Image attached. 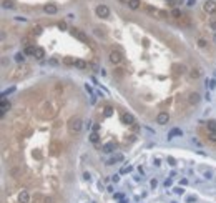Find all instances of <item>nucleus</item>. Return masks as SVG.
<instances>
[{
  "label": "nucleus",
  "instance_id": "obj_22",
  "mask_svg": "<svg viewBox=\"0 0 216 203\" xmlns=\"http://www.w3.org/2000/svg\"><path fill=\"white\" fill-rule=\"evenodd\" d=\"M42 201L45 203V198L42 197L40 193H37V195H35V197H33V203H42Z\"/></svg>",
  "mask_w": 216,
  "mask_h": 203
},
{
  "label": "nucleus",
  "instance_id": "obj_16",
  "mask_svg": "<svg viewBox=\"0 0 216 203\" xmlns=\"http://www.w3.org/2000/svg\"><path fill=\"white\" fill-rule=\"evenodd\" d=\"M9 108H10V103L7 102V98H5V97H3V98H2V115H3V113H5Z\"/></svg>",
  "mask_w": 216,
  "mask_h": 203
},
{
  "label": "nucleus",
  "instance_id": "obj_14",
  "mask_svg": "<svg viewBox=\"0 0 216 203\" xmlns=\"http://www.w3.org/2000/svg\"><path fill=\"white\" fill-rule=\"evenodd\" d=\"M171 17H173V19H176V20H180V19L183 17L181 10H180V9H173V10H171Z\"/></svg>",
  "mask_w": 216,
  "mask_h": 203
},
{
  "label": "nucleus",
  "instance_id": "obj_1",
  "mask_svg": "<svg viewBox=\"0 0 216 203\" xmlns=\"http://www.w3.org/2000/svg\"><path fill=\"white\" fill-rule=\"evenodd\" d=\"M81 128H83V122H81L80 117H72L68 120V131L70 133H80Z\"/></svg>",
  "mask_w": 216,
  "mask_h": 203
},
{
  "label": "nucleus",
  "instance_id": "obj_9",
  "mask_svg": "<svg viewBox=\"0 0 216 203\" xmlns=\"http://www.w3.org/2000/svg\"><path fill=\"white\" fill-rule=\"evenodd\" d=\"M43 10L47 13H52V15H53V13H57V10H58V9H57V5H53V3H47V5L43 7Z\"/></svg>",
  "mask_w": 216,
  "mask_h": 203
},
{
  "label": "nucleus",
  "instance_id": "obj_5",
  "mask_svg": "<svg viewBox=\"0 0 216 203\" xmlns=\"http://www.w3.org/2000/svg\"><path fill=\"white\" fill-rule=\"evenodd\" d=\"M122 58H123V57H122V53H120V52H116V50H111V52H110V62H111V63L118 65V63L122 62Z\"/></svg>",
  "mask_w": 216,
  "mask_h": 203
},
{
  "label": "nucleus",
  "instance_id": "obj_20",
  "mask_svg": "<svg viewBox=\"0 0 216 203\" xmlns=\"http://www.w3.org/2000/svg\"><path fill=\"white\" fill-rule=\"evenodd\" d=\"M75 62L77 60L73 58V57H65V58H63V63H65V65H75Z\"/></svg>",
  "mask_w": 216,
  "mask_h": 203
},
{
  "label": "nucleus",
  "instance_id": "obj_31",
  "mask_svg": "<svg viewBox=\"0 0 216 203\" xmlns=\"http://www.w3.org/2000/svg\"><path fill=\"white\" fill-rule=\"evenodd\" d=\"M105 115H107V117H110V115H111V108H110V107H108L107 110H105Z\"/></svg>",
  "mask_w": 216,
  "mask_h": 203
},
{
  "label": "nucleus",
  "instance_id": "obj_35",
  "mask_svg": "<svg viewBox=\"0 0 216 203\" xmlns=\"http://www.w3.org/2000/svg\"><path fill=\"white\" fill-rule=\"evenodd\" d=\"M120 2H122V3H125V5H128V2H130V0H120Z\"/></svg>",
  "mask_w": 216,
  "mask_h": 203
},
{
  "label": "nucleus",
  "instance_id": "obj_23",
  "mask_svg": "<svg viewBox=\"0 0 216 203\" xmlns=\"http://www.w3.org/2000/svg\"><path fill=\"white\" fill-rule=\"evenodd\" d=\"M206 125H208V130H210V131H216V122H214V120L208 122Z\"/></svg>",
  "mask_w": 216,
  "mask_h": 203
},
{
  "label": "nucleus",
  "instance_id": "obj_29",
  "mask_svg": "<svg viewBox=\"0 0 216 203\" xmlns=\"http://www.w3.org/2000/svg\"><path fill=\"white\" fill-rule=\"evenodd\" d=\"M58 28H60V30H65V28H67V23H65V22H60V23H58Z\"/></svg>",
  "mask_w": 216,
  "mask_h": 203
},
{
  "label": "nucleus",
  "instance_id": "obj_32",
  "mask_svg": "<svg viewBox=\"0 0 216 203\" xmlns=\"http://www.w3.org/2000/svg\"><path fill=\"white\" fill-rule=\"evenodd\" d=\"M216 87V80H211L210 82V88H214Z\"/></svg>",
  "mask_w": 216,
  "mask_h": 203
},
{
  "label": "nucleus",
  "instance_id": "obj_6",
  "mask_svg": "<svg viewBox=\"0 0 216 203\" xmlns=\"http://www.w3.org/2000/svg\"><path fill=\"white\" fill-rule=\"evenodd\" d=\"M122 122L125 125H135V117L132 113H122Z\"/></svg>",
  "mask_w": 216,
  "mask_h": 203
},
{
  "label": "nucleus",
  "instance_id": "obj_3",
  "mask_svg": "<svg viewBox=\"0 0 216 203\" xmlns=\"http://www.w3.org/2000/svg\"><path fill=\"white\" fill-rule=\"evenodd\" d=\"M203 10L206 13H216V2L214 0H206L203 3Z\"/></svg>",
  "mask_w": 216,
  "mask_h": 203
},
{
  "label": "nucleus",
  "instance_id": "obj_38",
  "mask_svg": "<svg viewBox=\"0 0 216 203\" xmlns=\"http://www.w3.org/2000/svg\"><path fill=\"white\" fill-rule=\"evenodd\" d=\"M214 42H216V35H214Z\"/></svg>",
  "mask_w": 216,
  "mask_h": 203
},
{
  "label": "nucleus",
  "instance_id": "obj_26",
  "mask_svg": "<svg viewBox=\"0 0 216 203\" xmlns=\"http://www.w3.org/2000/svg\"><path fill=\"white\" fill-rule=\"evenodd\" d=\"M3 7H9V9H12V7H13L12 0H3Z\"/></svg>",
  "mask_w": 216,
  "mask_h": 203
},
{
  "label": "nucleus",
  "instance_id": "obj_11",
  "mask_svg": "<svg viewBox=\"0 0 216 203\" xmlns=\"http://www.w3.org/2000/svg\"><path fill=\"white\" fill-rule=\"evenodd\" d=\"M19 201L20 203H28V201H30V197H28L27 191H22V193L19 195Z\"/></svg>",
  "mask_w": 216,
  "mask_h": 203
},
{
  "label": "nucleus",
  "instance_id": "obj_34",
  "mask_svg": "<svg viewBox=\"0 0 216 203\" xmlns=\"http://www.w3.org/2000/svg\"><path fill=\"white\" fill-rule=\"evenodd\" d=\"M194 3H196V0H188V5H190V7H193Z\"/></svg>",
  "mask_w": 216,
  "mask_h": 203
},
{
  "label": "nucleus",
  "instance_id": "obj_4",
  "mask_svg": "<svg viewBox=\"0 0 216 203\" xmlns=\"http://www.w3.org/2000/svg\"><path fill=\"white\" fill-rule=\"evenodd\" d=\"M95 12H97V15L101 17V19H107V17L110 15V9H108L107 5H103V3H101V5H98Z\"/></svg>",
  "mask_w": 216,
  "mask_h": 203
},
{
  "label": "nucleus",
  "instance_id": "obj_13",
  "mask_svg": "<svg viewBox=\"0 0 216 203\" xmlns=\"http://www.w3.org/2000/svg\"><path fill=\"white\" fill-rule=\"evenodd\" d=\"M200 75H201V72H200L198 68H191V70H190V78H193V80L200 78Z\"/></svg>",
  "mask_w": 216,
  "mask_h": 203
},
{
  "label": "nucleus",
  "instance_id": "obj_12",
  "mask_svg": "<svg viewBox=\"0 0 216 203\" xmlns=\"http://www.w3.org/2000/svg\"><path fill=\"white\" fill-rule=\"evenodd\" d=\"M35 52H37V47H35V45L25 47V50H23V53H25V55H33V57H35Z\"/></svg>",
  "mask_w": 216,
  "mask_h": 203
},
{
  "label": "nucleus",
  "instance_id": "obj_18",
  "mask_svg": "<svg viewBox=\"0 0 216 203\" xmlns=\"http://www.w3.org/2000/svg\"><path fill=\"white\" fill-rule=\"evenodd\" d=\"M75 67H77V68H80V70H85V68H87V62H83V60H77V62H75Z\"/></svg>",
  "mask_w": 216,
  "mask_h": 203
},
{
  "label": "nucleus",
  "instance_id": "obj_28",
  "mask_svg": "<svg viewBox=\"0 0 216 203\" xmlns=\"http://www.w3.org/2000/svg\"><path fill=\"white\" fill-rule=\"evenodd\" d=\"M42 33V27H35L33 28V35H40Z\"/></svg>",
  "mask_w": 216,
  "mask_h": 203
},
{
  "label": "nucleus",
  "instance_id": "obj_36",
  "mask_svg": "<svg viewBox=\"0 0 216 203\" xmlns=\"http://www.w3.org/2000/svg\"><path fill=\"white\" fill-rule=\"evenodd\" d=\"M175 2H176V3H183V0H175Z\"/></svg>",
  "mask_w": 216,
  "mask_h": 203
},
{
  "label": "nucleus",
  "instance_id": "obj_37",
  "mask_svg": "<svg viewBox=\"0 0 216 203\" xmlns=\"http://www.w3.org/2000/svg\"><path fill=\"white\" fill-rule=\"evenodd\" d=\"M166 2H168V3H173V2H175V0H166Z\"/></svg>",
  "mask_w": 216,
  "mask_h": 203
},
{
  "label": "nucleus",
  "instance_id": "obj_7",
  "mask_svg": "<svg viewBox=\"0 0 216 203\" xmlns=\"http://www.w3.org/2000/svg\"><path fill=\"white\" fill-rule=\"evenodd\" d=\"M170 122V115L166 112H161V113H158V117H156V123H160V125H166V123Z\"/></svg>",
  "mask_w": 216,
  "mask_h": 203
},
{
  "label": "nucleus",
  "instance_id": "obj_15",
  "mask_svg": "<svg viewBox=\"0 0 216 203\" xmlns=\"http://www.w3.org/2000/svg\"><path fill=\"white\" fill-rule=\"evenodd\" d=\"M45 57V50L42 47H37V52H35V58H38V60H42Z\"/></svg>",
  "mask_w": 216,
  "mask_h": 203
},
{
  "label": "nucleus",
  "instance_id": "obj_27",
  "mask_svg": "<svg viewBox=\"0 0 216 203\" xmlns=\"http://www.w3.org/2000/svg\"><path fill=\"white\" fill-rule=\"evenodd\" d=\"M208 138H210L211 142H216V131H210V135H208Z\"/></svg>",
  "mask_w": 216,
  "mask_h": 203
},
{
  "label": "nucleus",
  "instance_id": "obj_33",
  "mask_svg": "<svg viewBox=\"0 0 216 203\" xmlns=\"http://www.w3.org/2000/svg\"><path fill=\"white\" fill-rule=\"evenodd\" d=\"M95 33H97V35H105L103 30H100V28H97V32H95Z\"/></svg>",
  "mask_w": 216,
  "mask_h": 203
},
{
  "label": "nucleus",
  "instance_id": "obj_25",
  "mask_svg": "<svg viewBox=\"0 0 216 203\" xmlns=\"http://www.w3.org/2000/svg\"><path fill=\"white\" fill-rule=\"evenodd\" d=\"M198 47L204 48V47H206V40H204V38H200V40H198Z\"/></svg>",
  "mask_w": 216,
  "mask_h": 203
},
{
  "label": "nucleus",
  "instance_id": "obj_2",
  "mask_svg": "<svg viewBox=\"0 0 216 203\" xmlns=\"http://www.w3.org/2000/svg\"><path fill=\"white\" fill-rule=\"evenodd\" d=\"M70 33H72L73 37L77 38V40L83 42V44H87V42H88V37H87V33H85L83 30H80V28H72V30H70Z\"/></svg>",
  "mask_w": 216,
  "mask_h": 203
},
{
  "label": "nucleus",
  "instance_id": "obj_8",
  "mask_svg": "<svg viewBox=\"0 0 216 203\" xmlns=\"http://www.w3.org/2000/svg\"><path fill=\"white\" fill-rule=\"evenodd\" d=\"M201 100V95L198 93V92H193V93H190V97H188V102L191 103V105H196L198 102Z\"/></svg>",
  "mask_w": 216,
  "mask_h": 203
},
{
  "label": "nucleus",
  "instance_id": "obj_21",
  "mask_svg": "<svg viewBox=\"0 0 216 203\" xmlns=\"http://www.w3.org/2000/svg\"><path fill=\"white\" fill-rule=\"evenodd\" d=\"M115 150V143H111V142H110V143H107L103 147V152H107V153H110V152H113Z\"/></svg>",
  "mask_w": 216,
  "mask_h": 203
},
{
  "label": "nucleus",
  "instance_id": "obj_24",
  "mask_svg": "<svg viewBox=\"0 0 216 203\" xmlns=\"http://www.w3.org/2000/svg\"><path fill=\"white\" fill-rule=\"evenodd\" d=\"M15 60H17V62H23V60H25V53H23V52H19V53L15 55Z\"/></svg>",
  "mask_w": 216,
  "mask_h": 203
},
{
  "label": "nucleus",
  "instance_id": "obj_17",
  "mask_svg": "<svg viewBox=\"0 0 216 203\" xmlns=\"http://www.w3.org/2000/svg\"><path fill=\"white\" fill-rule=\"evenodd\" d=\"M128 7H130V9H133V10L140 9V0H130V2H128Z\"/></svg>",
  "mask_w": 216,
  "mask_h": 203
},
{
  "label": "nucleus",
  "instance_id": "obj_10",
  "mask_svg": "<svg viewBox=\"0 0 216 203\" xmlns=\"http://www.w3.org/2000/svg\"><path fill=\"white\" fill-rule=\"evenodd\" d=\"M176 135H180V137H181V135H183V131L180 130V128H173V130H171V131H170V133H168V140H171V138H175Z\"/></svg>",
  "mask_w": 216,
  "mask_h": 203
},
{
  "label": "nucleus",
  "instance_id": "obj_30",
  "mask_svg": "<svg viewBox=\"0 0 216 203\" xmlns=\"http://www.w3.org/2000/svg\"><path fill=\"white\" fill-rule=\"evenodd\" d=\"M210 27H211V30L216 32V22H214V20H211V22H210Z\"/></svg>",
  "mask_w": 216,
  "mask_h": 203
},
{
  "label": "nucleus",
  "instance_id": "obj_19",
  "mask_svg": "<svg viewBox=\"0 0 216 203\" xmlns=\"http://www.w3.org/2000/svg\"><path fill=\"white\" fill-rule=\"evenodd\" d=\"M90 142L91 143H98V142H100V135H98L97 131H93V133L90 135Z\"/></svg>",
  "mask_w": 216,
  "mask_h": 203
}]
</instances>
